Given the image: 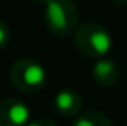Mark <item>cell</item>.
I'll use <instances>...</instances> for the list:
<instances>
[{
	"instance_id": "3957f363",
	"label": "cell",
	"mask_w": 127,
	"mask_h": 126,
	"mask_svg": "<svg viewBox=\"0 0 127 126\" xmlns=\"http://www.w3.org/2000/svg\"><path fill=\"white\" fill-rule=\"evenodd\" d=\"M10 79L23 92H39L47 84L45 68L34 58H18L10 68Z\"/></svg>"
},
{
	"instance_id": "5b68a950",
	"label": "cell",
	"mask_w": 127,
	"mask_h": 126,
	"mask_svg": "<svg viewBox=\"0 0 127 126\" xmlns=\"http://www.w3.org/2000/svg\"><path fill=\"white\" fill-rule=\"evenodd\" d=\"M55 108L63 117H77L82 108V97L72 89H63L55 95Z\"/></svg>"
},
{
	"instance_id": "277c9868",
	"label": "cell",
	"mask_w": 127,
	"mask_h": 126,
	"mask_svg": "<svg viewBox=\"0 0 127 126\" xmlns=\"http://www.w3.org/2000/svg\"><path fill=\"white\" fill-rule=\"evenodd\" d=\"M31 118L28 104L15 97L0 100V126H26Z\"/></svg>"
},
{
	"instance_id": "6da1fadb",
	"label": "cell",
	"mask_w": 127,
	"mask_h": 126,
	"mask_svg": "<svg viewBox=\"0 0 127 126\" xmlns=\"http://www.w3.org/2000/svg\"><path fill=\"white\" fill-rule=\"evenodd\" d=\"M74 42L79 52L89 58H103L113 47V37L105 26L98 23H85L74 31Z\"/></svg>"
},
{
	"instance_id": "52a82bcc",
	"label": "cell",
	"mask_w": 127,
	"mask_h": 126,
	"mask_svg": "<svg viewBox=\"0 0 127 126\" xmlns=\"http://www.w3.org/2000/svg\"><path fill=\"white\" fill-rule=\"evenodd\" d=\"M71 126H113V123L100 112H82L76 117Z\"/></svg>"
},
{
	"instance_id": "9c48e42d",
	"label": "cell",
	"mask_w": 127,
	"mask_h": 126,
	"mask_svg": "<svg viewBox=\"0 0 127 126\" xmlns=\"http://www.w3.org/2000/svg\"><path fill=\"white\" fill-rule=\"evenodd\" d=\"M26 126H56L52 120L48 118H40V120H34V121H29Z\"/></svg>"
},
{
	"instance_id": "ba28073f",
	"label": "cell",
	"mask_w": 127,
	"mask_h": 126,
	"mask_svg": "<svg viewBox=\"0 0 127 126\" xmlns=\"http://www.w3.org/2000/svg\"><path fill=\"white\" fill-rule=\"evenodd\" d=\"M10 39H11V32H10L8 24L0 18V49H5L8 45Z\"/></svg>"
},
{
	"instance_id": "7c38bea8",
	"label": "cell",
	"mask_w": 127,
	"mask_h": 126,
	"mask_svg": "<svg viewBox=\"0 0 127 126\" xmlns=\"http://www.w3.org/2000/svg\"><path fill=\"white\" fill-rule=\"evenodd\" d=\"M126 126H127V125H126Z\"/></svg>"
},
{
	"instance_id": "7a4b0ae2",
	"label": "cell",
	"mask_w": 127,
	"mask_h": 126,
	"mask_svg": "<svg viewBox=\"0 0 127 126\" xmlns=\"http://www.w3.org/2000/svg\"><path fill=\"white\" fill-rule=\"evenodd\" d=\"M79 11L72 0H48L45 5V23L56 36H69L77 29Z\"/></svg>"
},
{
	"instance_id": "30bf717a",
	"label": "cell",
	"mask_w": 127,
	"mask_h": 126,
	"mask_svg": "<svg viewBox=\"0 0 127 126\" xmlns=\"http://www.w3.org/2000/svg\"><path fill=\"white\" fill-rule=\"evenodd\" d=\"M32 2H34V3H43V5H47V2H48V0H32Z\"/></svg>"
},
{
	"instance_id": "8992f818",
	"label": "cell",
	"mask_w": 127,
	"mask_h": 126,
	"mask_svg": "<svg viewBox=\"0 0 127 126\" xmlns=\"http://www.w3.org/2000/svg\"><path fill=\"white\" fill-rule=\"evenodd\" d=\"M92 74L95 78V81L98 82L100 86H105V87H111L118 82L119 79V66L116 62L109 60V58L103 57L98 58L93 63V68H92Z\"/></svg>"
},
{
	"instance_id": "8fae6325",
	"label": "cell",
	"mask_w": 127,
	"mask_h": 126,
	"mask_svg": "<svg viewBox=\"0 0 127 126\" xmlns=\"http://www.w3.org/2000/svg\"><path fill=\"white\" fill-rule=\"evenodd\" d=\"M114 2H119V3H127V0H114Z\"/></svg>"
}]
</instances>
